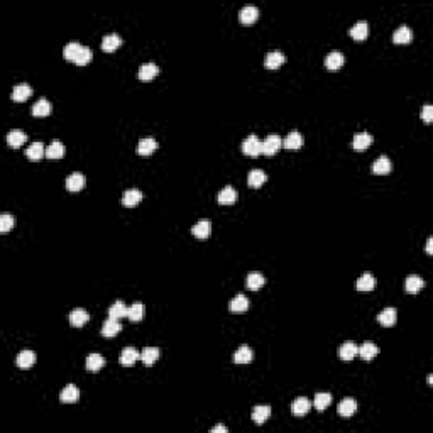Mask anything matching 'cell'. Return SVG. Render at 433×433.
I'll return each mask as SVG.
<instances>
[{
    "mask_svg": "<svg viewBox=\"0 0 433 433\" xmlns=\"http://www.w3.org/2000/svg\"><path fill=\"white\" fill-rule=\"evenodd\" d=\"M252 359H254V354H252L249 346H240L236 350V354H234V362L236 364H249V362H252Z\"/></svg>",
    "mask_w": 433,
    "mask_h": 433,
    "instance_id": "obj_21",
    "label": "cell"
},
{
    "mask_svg": "<svg viewBox=\"0 0 433 433\" xmlns=\"http://www.w3.org/2000/svg\"><path fill=\"white\" fill-rule=\"evenodd\" d=\"M355 288H357L359 291H370V289L376 288V278L369 273L362 274L357 280V282H355Z\"/></svg>",
    "mask_w": 433,
    "mask_h": 433,
    "instance_id": "obj_36",
    "label": "cell"
},
{
    "mask_svg": "<svg viewBox=\"0 0 433 433\" xmlns=\"http://www.w3.org/2000/svg\"><path fill=\"white\" fill-rule=\"evenodd\" d=\"M258 19H259V9L254 5L242 7L240 12H238V21H240L242 24H254Z\"/></svg>",
    "mask_w": 433,
    "mask_h": 433,
    "instance_id": "obj_7",
    "label": "cell"
},
{
    "mask_svg": "<svg viewBox=\"0 0 433 433\" xmlns=\"http://www.w3.org/2000/svg\"><path fill=\"white\" fill-rule=\"evenodd\" d=\"M260 146H262V141H260L256 134H251L244 142H242V152L247 154V156H251V157H256V156H259V154H262Z\"/></svg>",
    "mask_w": 433,
    "mask_h": 433,
    "instance_id": "obj_2",
    "label": "cell"
},
{
    "mask_svg": "<svg viewBox=\"0 0 433 433\" xmlns=\"http://www.w3.org/2000/svg\"><path fill=\"white\" fill-rule=\"evenodd\" d=\"M82 44L80 43H68L65 46V49H63V56H65V60H68V61H73V63H75V60H76V56H78V53L80 51H82Z\"/></svg>",
    "mask_w": 433,
    "mask_h": 433,
    "instance_id": "obj_43",
    "label": "cell"
},
{
    "mask_svg": "<svg viewBox=\"0 0 433 433\" xmlns=\"http://www.w3.org/2000/svg\"><path fill=\"white\" fill-rule=\"evenodd\" d=\"M25 141H27V135L19 129H14L7 134V144H9L10 148H21Z\"/></svg>",
    "mask_w": 433,
    "mask_h": 433,
    "instance_id": "obj_33",
    "label": "cell"
},
{
    "mask_svg": "<svg viewBox=\"0 0 433 433\" xmlns=\"http://www.w3.org/2000/svg\"><path fill=\"white\" fill-rule=\"evenodd\" d=\"M31 95H32V88L29 87L27 83H21V85L14 87L10 98H12L14 102H25Z\"/></svg>",
    "mask_w": 433,
    "mask_h": 433,
    "instance_id": "obj_19",
    "label": "cell"
},
{
    "mask_svg": "<svg viewBox=\"0 0 433 433\" xmlns=\"http://www.w3.org/2000/svg\"><path fill=\"white\" fill-rule=\"evenodd\" d=\"M355 411H357V401H355V399L346 398V399H342V401H340V405H339V414H340V416L348 418V416H352Z\"/></svg>",
    "mask_w": 433,
    "mask_h": 433,
    "instance_id": "obj_27",
    "label": "cell"
},
{
    "mask_svg": "<svg viewBox=\"0 0 433 433\" xmlns=\"http://www.w3.org/2000/svg\"><path fill=\"white\" fill-rule=\"evenodd\" d=\"M413 39V31L408 25H401L396 29V32L392 34V43L394 44H410Z\"/></svg>",
    "mask_w": 433,
    "mask_h": 433,
    "instance_id": "obj_12",
    "label": "cell"
},
{
    "mask_svg": "<svg viewBox=\"0 0 433 433\" xmlns=\"http://www.w3.org/2000/svg\"><path fill=\"white\" fill-rule=\"evenodd\" d=\"M157 359H159V348L157 347H146L141 352V361L144 362V366H152Z\"/></svg>",
    "mask_w": 433,
    "mask_h": 433,
    "instance_id": "obj_41",
    "label": "cell"
},
{
    "mask_svg": "<svg viewBox=\"0 0 433 433\" xmlns=\"http://www.w3.org/2000/svg\"><path fill=\"white\" fill-rule=\"evenodd\" d=\"M157 73H159V68L154 63H144L139 68V80H142V82H151L152 78L157 76Z\"/></svg>",
    "mask_w": 433,
    "mask_h": 433,
    "instance_id": "obj_23",
    "label": "cell"
},
{
    "mask_svg": "<svg viewBox=\"0 0 433 433\" xmlns=\"http://www.w3.org/2000/svg\"><path fill=\"white\" fill-rule=\"evenodd\" d=\"M372 141L374 139L369 132H357V134L354 135V139H352V149H354L355 152H362L372 144Z\"/></svg>",
    "mask_w": 433,
    "mask_h": 433,
    "instance_id": "obj_3",
    "label": "cell"
},
{
    "mask_svg": "<svg viewBox=\"0 0 433 433\" xmlns=\"http://www.w3.org/2000/svg\"><path fill=\"white\" fill-rule=\"evenodd\" d=\"M344 63H346V58H344V54L340 53V51H332V53H328L325 58V68L330 69V71L340 69L344 66Z\"/></svg>",
    "mask_w": 433,
    "mask_h": 433,
    "instance_id": "obj_4",
    "label": "cell"
},
{
    "mask_svg": "<svg viewBox=\"0 0 433 433\" xmlns=\"http://www.w3.org/2000/svg\"><path fill=\"white\" fill-rule=\"evenodd\" d=\"M310 408H311L310 399L304 398V396H300V398H296L295 401H293L291 413L295 414V416H304V414L310 411Z\"/></svg>",
    "mask_w": 433,
    "mask_h": 433,
    "instance_id": "obj_11",
    "label": "cell"
},
{
    "mask_svg": "<svg viewBox=\"0 0 433 433\" xmlns=\"http://www.w3.org/2000/svg\"><path fill=\"white\" fill-rule=\"evenodd\" d=\"M425 286V281L421 280L420 276H408L405 280V291L410 293V295H414V293H418L420 289H423Z\"/></svg>",
    "mask_w": 433,
    "mask_h": 433,
    "instance_id": "obj_28",
    "label": "cell"
},
{
    "mask_svg": "<svg viewBox=\"0 0 433 433\" xmlns=\"http://www.w3.org/2000/svg\"><path fill=\"white\" fill-rule=\"evenodd\" d=\"M127 318L132 322H141L142 318H144V304L139 302L130 304L129 310H127Z\"/></svg>",
    "mask_w": 433,
    "mask_h": 433,
    "instance_id": "obj_44",
    "label": "cell"
},
{
    "mask_svg": "<svg viewBox=\"0 0 433 433\" xmlns=\"http://www.w3.org/2000/svg\"><path fill=\"white\" fill-rule=\"evenodd\" d=\"M14 225H16V216H12V215H9V214L0 215V232L7 234Z\"/></svg>",
    "mask_w": 433,
    "mask_h": 433,
    "instance_id": "obj_47",
    "label": "cell"
},
{
    "mask_svg": "<svg viewBox=\"0 0 433 433\" xmlns=\"http://www.w3.org/2000/svg\"><path fill=\"white\" fill-rule=\"evenodd\" d=\"M105 366V357L100 354H90L87 357V369L91 372H97Z\"/></svg>",
    "mask_w": 433,
    "mask_h": 433,
    "instance_id": "obj_40",
    "label": "cell"
},
{
    "mask_svg": "<svg viewBox=\"0 0 433 433\" xmlns=\"http://www.w3.org/2000/svg\"><path fill=\"white\" fill-rule=\"evenodd\" d=\"M377 354H379V348H377L376 344H372V342H366L359 347V355H361L364 361H372Z\"/></svg>",
    "mask_w": 433,
    "mask_h": 433,
    "instance_id": "obj_37",
    "label": "cell"
},
{
    "mask_svg": "<svg viewBox=\"0 0 433 433\" xmlns=\"http://www.w3.org/2000/svg\"><path fill=\"white\" fill-rule=\"evenodd\" d=\"M357 354H359V347L355 346L354 342H346L339 348V357L342 359V361H352Z\"/></svg>",
    "mask_w": 433,
    "mask_h": 433,
    "instance_id": "obj_29",
    "label": "cell"
},
{
    "mask_svg": "<svg viewBox=\"0 0 433 433\" xmlns=\"http://www.w3.org/2000/svg\"><path fill=\"white\" fill-rule=\"evenodd\" d=\"M282 63H286V56L280 51H273V53H267L266 58H264V66L269 69H276L280 68Z\"/></svg>",
    "mask_w": 433,
    "mask_h": 433,
    "instance_id": "obj_15",
    "label": "cell"
},
{
    "mask_svg": "<svg viewBox=\"0 0 433 433\" xmlns=\"http://www.w3.org/2000/svg\"><path fill=\"white\" fill-rule=\"evenodd\" d=\"M141 359V352L134 347H126L119 355V362L120 366H132Z\"/></svg>",
    "mask_w": 433,
    "mask_h": 433,
    "instance_id": "obj_6",
    "label": "cell"
},
{
    "mask_svg": "<svg viewBox=\"0 0 433 433\" xmlns=\"http://www.w3.org/2000/svg\"><path fill=\"white\" fill-rule=\"evenodd\" d=\"M282 146H284V149H288V151H298L303 146V135L300 134L298 130H291L286 135L284 141H282Z\"/></svg>",
    "mask_w": 433,
    "mask_h": 433,
    "instance_id": "obj_5",
    "label": "cell"
},
{
    "mask_svg": "<svg viewBox=\"0 0 433 433\" xmlns=\"http://www.w3.org/2000/svg\"><path fill=\"white\" fill-rule=\"evenodd\" d=\"M264 282H266V280H264L262 274L259 273H251L247 276V288L252 289V291H258V289H260L264 286Z\"/></svg>",
    "mask_w": 433,
    "mask_h": 433,
    "instance_id": "obj_45",
    "label": "cell"
},
{
    "mask_svg": "<svg viewBox=\"0 0 433 433\" xmlns=\"http://www.w3.org/2000/svg\"><path fill=\"white\" fill-rule=\"evenodd\" d=\"M91 60H93V53H91V49H90V47H88V46H83V47H82V51H80V53H78V56H76L75 65H78V66H85V65L90 63Z\"/></svg>",
    "mask_w": 433,
    "mask_h": 433,
    "instance_id": "obj_46",
    "label": "cell"
},
{
    "mask_svg": "<svg viewBox=\"0 0 433 433\" xmlns=\"http://www.w3.org/2000/svg\"><path fill=\"white\" fill-rule=\"evenodd\" d=\"M127 310H129V306H126V303L124 302H115L108 308V318L120 320V318L127 317Z\"/></svg>",
    "mask_w": 433,
    "mask_h": 433,
    "instance_id": "obj_39",
    "label": "cell"
},
{
    "mask_svg": "<svg viewBox=\"0 0 433 433\" xmlns=\"http://www.w3.org/2000/svg\"><path fill=\"white\" fill-rule=\"evenodd\" d=\"M330 403H332V394H330V392H318V394H315L313 406L318 410V411L326 410L330 406Z\"/></svg>",
    "mask_w": 433,
    "mask_h": 433,
    "instance_id": "obj_42",
    "label": "cell"
},
{
    "mask_svg": "<svg viewBox=\"0 0 433 433\" xmlns=\"http://www.w3.org/2000/svg\"><path fill=\"white\" fill-rule=\"evenodd\" d=\"M432 244H433V238L430 237V238H428V240H427V252H428V254H430V256L433 254V249H432Z\"/></svg>",
    "mask_w": 433,
    "mask_h": 433,
    "instance_id": "obj_50",
    "label": "cell"
},
{
    "mask_svg": "<svg viewBox=\"0 0 433 433\" xmlns=\"http://www.w3.org/2000/svg\"><path fill=\"white\" fill-rule=\"evenodd\" d=\"M210 232H212L210 220H200V222H196L195 225L192 227V234L196 238H207L210 236Z\"/></svg>",
    "mask_w": 433,
    "mask_h": 433,
    "instance_id": "obj_22",
    "label": "cell"
},
{
    "mask_svg": "<svg viewBox=\"0 0 433 433\" xmlns=\"http://www.w3.org/2000/svg\"><path fill=\"white\" fill-rule=\"evenodd\" d=\"M85 183H87L85 174L73 173L68 176V179H66V190H68V192H80V190H83Z\"/></svg>",
    "mask_w": 433,
    "mask_h": 433,
    "instance_id": "obj_10",
    "label": "cell"
},
{
    "mask_svg": "<svg viewBox=\"0 0 433 433\" xmlns=\"http://www.w3.org/2000/svg\"><path fill=\"white\" fill-rule=\"evenodd\" d=\"M391 168H392V164H391V161H390V157H388V156H379L372 164V171L376 174L391 173Z\"/></svg>",
    "mask_w": 433,
    "mask_h": 433,
    "instance_id": "obj_26",
    "label": "cell"
},
{
    "mask_svg": "<svg viewBox=\"0 0 433 433\" xmlns=\"http://www.w3.org/2000/svg\"><path fill=\"white\" fill-rule=\"evenodd\" d=\"M157 149V142L156 139L152 137H146V139H141L139 141V146H137V152L141 154V156H149V154H152L154 151Z\"/></svg>",
    "mask_w": 433,
    "mask_h": 433,
    "instance_id": "obj_30",
    "label": "cell"
},
{
    "mask_svg": "<svg viewBox=\"0 0 433 433\" xmlns=\"http://www.w3.org/2000/svg\"><path fill=\"white\" fill-rule=\"evenodd\" d=\"M16 362L21 369H31L36 362V354L32 350H22L21 354L17 355Z\"/></svg>",
    "mask_w": 433,
    "mask_h": 433,
    "instance_id": "obj_25",
    "label": "cell"
},
{
    "mask_svg": "<svg viewBox=\"0 0 433 433\" xmlns=\"http://www.w3.org/2000/svg\"><path fill=\"white\" fill-rule=\"evenodd\" d=\"M229 310H230V313H234V315L245 313V311L249 310V300H247V296H245V295H237L236 298L230 302Z\"/></svg>",
    "mask_w": 433,
    "mask_h": 433,
    "instance_id": "obj_8",
    "label": "cell"
},
{
    "mask_svg": "<svg viewBox=\"0 0 433 433\" xmlns=\"http://www.w3.org/2000/svg\"><path fill=\"white\" fill-rule=\"evenodd\" d=\"M141 200H142V192H141V190L132 188V190H127V192L124 193L122 205H124V207H127V208H132V207H137V205L141 203Z\"/></svg>",
    "mask_w": 433,
    "mask_h": 433,
    "instance_id": "obj_13",
    "label": "cell"
},
{
    "mask_svg": "<svg viewBox=\"0 0 433 433\" xmlns=\"http://www.w3.org/2000/svg\"><path fill=\"white\" fill-rule=\"evenodd\" d=\"M61 403H76L80 399V390L75 384H68L63 391L60 392Z\"/></svg>",
    "mask_w": 433,
    "mask_h": 433,
    "instance_id": "obj_24",
    "label": "cell"
},
{
    "mask_svg": "<svg viewBox=\"0 0 433 433\" xmlns=\"http://www.w3.org/2000/svg\"><path fill=\"white\" fill-rule=\"evenodd\" d=\"M51 104H49V100H46V98H41V100H38L36 102L34 105H32V115L34 117H46V115H49L51 113Z\"/></svg>",
    "mask_w": 433,
    "mask_h": 433,
    "instance_id": "obj_38",
    "label": "cell"
},
{
    "mask_svg": "<svg viewBox=\"0 0 433 433\" xmlns=\"http://www.w3.org/2000/svg\"><path fill=\"white\" fill-rule=\"evenodd\" d=\"M216 201L220 205H234L237 201V192L232 186H225L223 190H220V193L216 195Z\"/></svg>",
    "mask_w": 433,
    "mask_h": 433,
    "instance_id": "obj_16",
    "label": "cell"
},
{
    "mask_svg": "<svg viewBox=\"0 0 433 433\" xmlns=\"http://www.w3.org/2000/svg\"><path fill=\"white\" fill-rule=\"evenodd\" d=\"M281 148H282V139L278 134H271L262 141L260 151H262V154H266V156H274Z\"/></svg>",
    "mask_w": 433,
    "mask_h": 433,
    "instance_id": "obj_1",
    "label": "cell"
},
{
    "mask_svg": "<svg viewBox=\"0 0 433 433\" xmlns=\"http://www.w3.org/2000/svg\"><path fill=\"white\" fill-rule=\"evenodd\" d=\"M122 330V325L119 324V320H113V318H107L102 325V335L107 337V339H112L117 333Z\"/></svg>",
    "mask_w": 433,
    "mask_h": 433,
    "instance_id": "obj_18",
    "label": "cell"
},
{
    "mask_svg": "<svg viewBox=\"0 0 433 433\" xmlns=\"http://www.w3.org/2000/svg\"><path fill=\"white\" fill-rule=\"evenodd\" d=\"M267 176L262 170H252L251 173L247 174V185L252 186V188H259L266 183Z\"/></svg>",
    "mask_w": 433,
    "mask_h": 433,
    "instance_id": "obj_34",
    "label": "cell"
},
{
    "mask_svg": "<svg viewBox=\"0 0 433 433\" xmlns=\"http://www.w3.org/2000/svg\"><path fill=\"white\" fill-rule=\"evenodd\" d=\"M229 430H227V427H223V425H216V427L212 428V433H227Z\"/></svg>",
    "mask_w": 433,
    "mask_h": 433,
    "instance_id": "obj_49",
    "label": "cell"
},
{
    "mask_svg": "<svg viewBox=\"0 0 433 433\" xmlns=\"http://www.w3.org/2000/svg\"><path fill=\"white\" fill-rule=\"evenodd\" d=\"M396 320H398V311H396V308H386V310H383L377 315V322L383 326L396 325Z\"/></svg>",
    "mask_w": 433,
    "mask_h": 433,
    "instance_id": "obj_17",
    "label": "cell"
},
{
    "mask_svg": "<svg viewBox=\"0 0 433 433\" xmlns=\"http://www.w3.org/2000/svg\"><path fill=\"white\" fill-rule=\"evenodd\" d=\"M269 416H271V406H266V405L256 406L254 411H252V421H254L256 425H262Z\"/></svg>",
    "mask_w": 433,
    "mask_h": 433,
    "instance_id": "obj_35",
    "label": "cell"
},
{
    "mask_svg": "<svg viewBox=\"0 0 433 433\" xmlns=\"http://www.w3.org/2000/svg\"><path fill=\"white\" fill-rule=\"evenodd\" d=\"M25 156L32 161H39L43 156H46V148L43 142H32L27 149H25Z\"/></svg>",
    "mask_w": 433,
    "mask_h": 433,
    "instance_id": "obj_32",
    "label": "cell"
},
{
    "mask_svg": "<svg viewBox=\"0 0 433 433\" xmlns=\"http://www.w3.org/2000/svg\"><path fill=\"white\" fill-rule=\"evenodd\" d=\"M421 119H423L425 124L433 122V107L432 105H425L423 110H421Z\"/></svg>",
    "mask_w": 433,
    "mask_h": 433,
    "instance_id": "obj_48",
    "label": "cell"
},
{
    "mask_svg": "<svg viewBox=\"0 0 433 433\" xmlns=\"http://www.w3.org/2000/svg\"><path fill=\"white\" fill-rule=\"evenodd\" d=\"M88 320H90V315H88V311L83 310V308H75V310L69 313V324L76 326V328L83 326Z\"/></svg>",
    "mask_w": 433,
    "mask_h": 433,
    "instance_id": "obj_14",
    "label": "cell"
},
{
    "mask_svg": "<svg viewBox=\"0 0 433 433\" xmlns=\"http://www.w3.org/2000/svg\"><path fill=\"white\" fill-rule=\"evenodd\" d=\"M120 46H122V39H120L119 34H108L102 39V49H104L105 53H113V51L119 49Z\"/></svg>",
    "mask_w": 433,
    "mask_h": 433,
    "instance_id": "obj_20",
    "label": "cell"
},
{
    "mask_svg": "<svg viewBox=\"0 0 433 433\" xmlns=\"http://www.w3.org/2000/svg\"><path fill=\"white\" fill-rule=\"evenodd\" d=\"M65 156V146L60 141H53L46 148V157L47 159H61Z\"/></svg>",
    "mask_w": 433,
    "mask_h": 433,
    "instance_id": "obj_31",
    "label": "cell"
},
{
    "mask_svg": "<svg viewBox=\"0 0 433 433\" xmlns=\"http://www.w3.org/2000/svg\"><path fill=\"white\" fill-rule=\"evenodd\" d=\"M348 34H350V38L355 39V41H364V39L368 38V34H369V24L366 21L355 22L354 27L348 31Z\"/></svg>",
    "mask_w": 433,
    "mask_h": 433,
    "instance_id": "obj_9",
    "label": "cell"
}]
</instances>
